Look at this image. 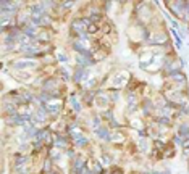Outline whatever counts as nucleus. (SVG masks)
<instances>
[{"instance_id": "1", "label": "nucleus", "mask_w": 189, "mask_h": 174, "mask_svg": "<svg viewBox=\"0 0 189 174\" xmlns=\"http://www.w3.org/2000/svg\"><path fill=\"white\" fill-rule=\"evenodd\" d=\"M73 47H74V50H76V52H79V53H82L84 56H89V50H87V48L82 45V42L76 41V42H74V45H73Z\"/></svg>"}, {"instance_id": "2", "label": "nucleus", "mask_w": 189, "mask_h": 174, "mask_svg": "<svg viewBox=\"0 0 189 174\" xmlns=\"http://www.w3.org/2000/svg\"><path fill=\"white\" fill-rule=\"evenodd\" d=\"M16 68H34L36 66V61H18L15 63Z\"/></svg>"}, {"instance_id": "3", "label": "nucleus", "mask_w": 189, "mask_h": 174, "mask_svg": "<svg viewBox=\"0 0 189 174\" xmlns=\"http://www.w3.org/2000/svg\"><path fill=\"white\" fill-rule=\"evenodd\" d=\"M60 111V103L57 102V103H53V105H50L49 103V113H52V114H57Z\"/></svg>"}, {"instance_id": "4", "label": "nucleus", "mask_w": 189, "mask_h": 174, "mask_svg": "<svg viewBox=\"0 0 189 174\" xmlns=\"http://www.w3.org/2000/svg\"><path fill=\"white\" fill-rule=\"evenodd\" d=\"M97 132H99V137H102V139H108V131H107L105 128H100Z\"/></svg>"}, {"instance_id": "5", "label": "nucleus", "mask_w": 189, "mask_h": 174, "mask_svg": "<svg viewBox=\"0 0 189 174\" xmlns=\"http://www.w3.org/2000/svg\"><path fill=\"white\" fill-rule=\"evenodd\" d=\"M179 134H181V135H189V126L183 124L181 128H179Z\"/></svg>"}, {"instance_id": "6", "label": "nucleus", "mask_w": 189, "mask_h": 174, "mask_svg": "<svg viewBox=\"0 0 189 174\" xmlns=\"http://www.w3.org/2000/svg\"><path fill=\"white\" fill-rule=\"evenodd\" d=\"M86 74H87V73H86V71H84V70H78V73H76V74H74V81H76V82H78V81L81 79V77H82V76H86Z\"/></svg>"}, {"instance_id": "7", "label": "nucleus", "mask_w": 189, "mask_h": 174, "mask_svg": "<svg viewBox=\"0 0 189 174\" xmlns=\"http://www.w3.org/2000/svg\"><path fill=\"white\" fill-rule=\"evenodd\" d=\"M87 143V139H84V137H79L76 140V145H79V147H82V145H86Z\"/></svg>"}, {"instance_id": "8", "label": "nucleus", "mask_w": 189, "mask_h": 174, "mask_svg": "<svg viewBox=\"0 0 189 174\" xmlns=\"http://www.w3.org/2000/svg\"><path fill=\"white\" fill-rule=\"evenodd\" d=\"M70 100H71V103H73V106H74V110H76V111H78V110H79V103L76 102V99H74V97H71V99H70Z\"/></svg>"}, {"instance_id": "9", "label": "nucleus", "mask_w": 189, "mask_h": 174, "mask_svg": "<svg viewBox=\"0 0 189 174\" xmlns=\"http://www.w3.org/2000/svg\"><path fill=\"white\" fill-rule=\"evenodd\" d=\"M55 85V81H49V84H45V89H52Z\"/></svg>"}, {"instance_id": "10", "label": "nucleus", "mask_w": 189, "mask_h": 174, "mask_svg": "<svg viewBox=\"0 0 189 174\" xmlns=\"http://www.w3.org/2000/svg\"><path fill=\"white\" fill-rule=\"evenodd\" d=\"M58 60L60 61H67V56H65V55H58Z\"/></svg>"}, {"instance_id": "11", "label": "nucleus", "mask_w": 189, "mask_h": 174, "mask_svg": "<svg viewBox=\"0 0 189 174\" xmlns=\"http://www.w3.org/2000/svg\"><path fill=\"white\" fill-rule=\"evenodd\" d=\"M157 174H170L168 171H165V172H157Z\"/></svg>"}, {"instance_id": "12", "label": "nucleus", "mask_w": 189, "mask_h": 174, "mask_svg": "<svg viewBox=\"0 0 189 174\" xmlns=\"http://www.w3.org/2000/svg\"><path fill=\"white\" fill-rule=\"evenodd\" d=\"M50 174H55V172H50Z\"/></svg>"}]
</instances>
